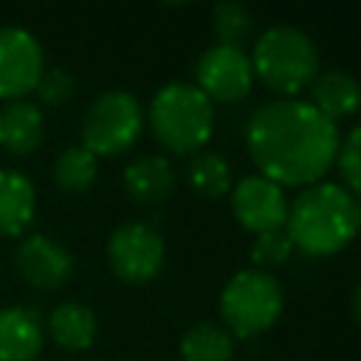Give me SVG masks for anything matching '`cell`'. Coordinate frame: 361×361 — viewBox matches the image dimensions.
I'll return each instance as SVG.
<instances>
[{
  "label": "cell",
  "mask_w": 361,
  "mask_h": 361,
  "mask_svg": "<svg viewBox=\"0 0 361 361\" xmlns=\"http://www.w3.org/2000/svg\"><path fill=\"white\" fill-rule=\"evenodd\" d=\"M245 144L262 178L279 186H310L333 166L338 130L305 99H274L251 113Z\"/></svg>",
  "instance_id": "cell-1"
},
{
  "label": "cell",
  "mask_w": 361,
  "mask_h": 361,
  "mask_svg": "<svg viewBox=\"0 0 361 361\" xmlns=\"http://www.w3.org/2000/svg\"><path fill=\"white\" fill-rule=\"evenodd\" d=\"M285 231L310 257L336 254L358 234V200L338 183H310L288 206Z\"/></svg>",
  "instance_id": "cell-2"
},
{
  "label": "cell",
  "mask_w": 361,
  "mask_h": 361,
  "mask_svg": "<svg viewBox=\"0 0 361 361\" xmlns=\"http://www.w3.org/2000/svg\"><path fill=\"white\" fill-rule=\"evenodd\" d=\"M149 127L169 152H197L214 127L212 99L189 82L164 85L149 104Z\"/></svg>",
  "instance_id": "cell-3"
},
{
  "label": "cell",
  "mask_w": 361,
  "mask_h": 361,
  "mask_svg": "<svg viewBox=\"0 0 361 361\" xmlns=\"http://www.w3.org/2000/svg\"><path fill=\"white\" fill-rule=\"evenodd\" d=\"M254 73L285 99L310 87L319 68V54L313 39L293 25H271L259 34L251 54Z\"/></svg>",
  "instance_id": "cell-4"
},
{
  "label": "cell",
  "mask_w": 361,
  "mask_h": 361,
  "mask_svg": "<svg viewBox=\"0 0 361 361\" xmlns=\"http://www.w3.org/2000/svg\"><path fill=\"white\" fill-rule=\"evenodd\" d=\"M285 296L276 276L268 271H237L220 293V316L226 330L237 338H254L265 333L282 313Z\"/></svg>",
  "instance_id": "cell-5"
},
{
  "label": "cell",
  "mask_w": 361,
  "mask_h": 361,
  "mask_svg": "<svg viewBox=\"0 0 361 361\" xmlns=\"http://www.w3.org/2000/svg\"><path fill=\"white\" fill-rule=\"evenodd\" d=\"M144 127V110L127 90L102 93L85 113L82 147L93 155H118L135 144Z\"/></svg>",
  "instance_id": "cell-6"
},
{
  "label": "cell",
  "mask_w": 361,
  "mask_h": 361,
  "mask_svg": "<svg viewBox=\"0 0 361 361\" xmlns=\"http://www.w3.org/2000/svg\"><path fill=\"white\" fill-rule=\"evenodd\" d=\"M107 262L118 279L141 285L164 265V237L149 223H121L107 240Z\"/></svg>",
  "instance_id": "cell-7"
},
{
  "label": "cell",
  "mask_w": 361,
  "mask_h": 361,
  "mask_svg": "<svg viewBox=\"0 0 361 361\" xmlns=\"http://www.w3.org/2000/svg\"><path fill=\"white\" fill-rule=\"evenodd\" d=\"M197 87L217 102H237L251 90V56L240 45H212L195 62Z\"/></svg>",
  "instance_id": "cell-8"
},
{
  "label": "cell",
  "mask_w": 361,
  "mask_h": 361,
  "mask_svg": "<svg viewBox=\"0 0 361 361\" xmlns=\"http://www.w3.org/2000/svg\"><path fill=\"white\" fill-rule=\"evenodd\" d=\"M231 209L243 228L262 234L282 228L288 220V200L279 183L262 175H245L231 189Z\"/></svg>",
  "instance_id": "cell-9"
},
{
  "label": "cell",
  "mask_w": 361,
  "mask_h": 361,
  "mask_svg": "<svg viewBox=\"0 0 361 361\" xmlns=\"http://www.w3.org/2000/svg\"><path fill=\"white\" fill-rule=\"evenodd\" d=\"M42 71L45 68L39 42L23 28H0V96L17 99L34 90Z\"/></svg>",
  "instance_id": "cell-10"
},
{
  "label": "cell",
  "mask_w": 361,
  "mask_h": 361,
  "mask_svg": "<svg viewBox=\"0 0 361 361\" xmlns=\"http://www.w3.org/2000/svg\"><path fill=\"white\" fill-rule=\"evenodd\" d=\"M17 271L23 274V279L34 288H59L73 268V259L68 254L65 245H59L56 240L45 237V234H34L28 237L17 254H14Z\"/></svg>",
  "instance_id": "cell-11"
},
{
  "label": "cell",
  "mask_w": 361,
  "mask_h": 361,
  "mask_svg": "<svg viewBox=\"0 0 361 361\" xmlns=\"http://www.w3.org/2000/svg\"><path fill=\"white\" fill-rule=\"evenodd\" d=\"M310 104L330 121L353 116L361 107V85L347 71H338V68L322 71L310 82Z\"/></svg>",
  "instance_id": "cell-12"
},
{
  "label": "cell",
  "mask_w": 361,
  "mask_h": 361,
  "mask_svg": "<svg viewBox=\"0 0 361 361\" xmlns=\"http://www.w3.org/2000/svg\"><path fill=\"white\" fill-rule=\"evenodd\" d=\"M42 350V327L28 307L0 310V361H34Z\"/></svg>",
  "instance_id": "cell-13"
},
{
  "label": "cell",
  "mask_w": 361,
  "mask_h": 361,
  "mask_svg": "<svg viewBox=\"0 0 361 361\" xmlns=\"http://www.w3.org/2000/svg\"><path fill=\"white\" fill-rule=\"evenodd\" d=\"M175 186V166L164 155H141L124 169V189L135 203H161Z\"/></svg>",
  "instance_id": "cell-14"
},
{
  "label": "cell",
  "mask_w": 361,
  "mask_h": 361,
  "mask_svg": "<svg viewBox=\"0 0 361 361\" xmlns=\"http://www.w3.org/2000/svg\"><path fill=\"white\" fill-rule=\"evenodd\" d=\"M42 113L31 102H8L0 110V147L14 155H25L42 141Z\"/></svg>",
  "instance_id": "cell-15"
},
{
  "label": "cell",
  "mask_w": 361,
  "mask_h": 361,
  "mask_svg": "<svg viewBox=\"0 0 361 361\" xmlns=\"http://www.w3.org/2000/svg\"><path fill=\"white\" fill-rule=\"evenodd\" d=\"M37 195L23 172L0 169V234L14 237L34 220Z\"/></svg>",
  "instance_id": "cell-16"
},
{
  "label": "cell",
  "mask_w": 361,
  "mask_h": 361,
  "mask_svg": "<svg viewBox=\"0 0 361 361\" xmlns=\"http://www.w3.org/2000/svg\"><path fill=\"white\" fill-rule=\"evenodd\" d=\"M51 338L65 350H85L96 338V316L87 305L65 302L48 316Z\"/></svg>",
  "instance_id": "cell-17"
},
{
  "label": "cell",
  "mask_w": 361,
  "mask_h": 361,
  "mask_svg": "<svg viewBox=\"0 0 361 361\" xmlns=\"http://www.w3.org/2000/svg\"><path fill=\"white\" fill-rule=\"evenodd\" d=\"M183 361H228L234 355V336L212 322L192 324L180 338Z\"/></svg>",
  "instance_id": "cell-18"
},
{
  "label": "cell",
  "mask_w": 361,
  "mask_h": 361,
  "mask_svg": "<svg viewBox=\"0 0 361 361\" xmlns=\"http://www.w3.org/2000/svg\"><path fill=\"white\" fill-rule=\"evenodd\" d=\"M189 186L203 197H220L231 186V166L220 152L197 149L186 166Z\"/></svg>",
  "instance_id": "cell-19"
},
{
  "label": "cell",
  "mask_w": 361,
  "mask_h": 361,
  "mask_svg": "<svg viewBox=\"0 0 361 361\" xmlns=\"http://www.w3.org/2000/svg\"><path fill=\"white\" fill-rule=\"evenodd\" d=\"M99 161L85 147H68L54 161V180L68 192H85L96 180Z\"/></svg>",
  "instance_id": "cell-20"
},
{
  "label": "cell",
  "mask_w": 361,
  "mask_h": 361,
  "mask_svg": "<svg viewBox=\"0 0 361 361\" xmlns=\"http://www.w3.org/2000/svg\"><path fill=\"white\" fill-rule=\"evenodd\" d=\"M212 28L220 45H240L254 28V14L243 3H217L212 11Z\"/></svg>",
  "instance_id": "cell-21"
},
{
  "label": "cell",
  "mask_w": 361,
  "mask_h": 361,
  "mask_svg": "<svg viewBox=\"0 0 361 361\" xmlns=\"http://www.w3.org/2000/svg\"><path fill=\"white\" fill-rule=\"evenodd\" d=\"M336 158H338V172H341V180L347 183V192L361 200V124H355L347 133Z\"/></svg>",
  "instance_id": "cell-22"
},
{
  "label": "cell",
  "mask_w": 361,
  "mask_h": 361,
  "mask_svg": "<svg viewBox=\"0 0 361 361\" xmlns=\"http://www.w3.org/2000/svg\"><path fill=\"white\" fill-rule=\"evenodd\" d=\"M293 251V243L288 237L285 228H274V231H262L257 234L254 245H251V259L262 268H274V265H282Z\"/></svg>",
  "instance_id": "cell-23"
},
{
  "label": "cell",
  "mask_w": 361,
  "mask_h": 361,
  "mask_svg": "<svg viewBox=\"0 0 361 361\" xmlns=\"http://www.w3.org/2000/svg\"><path fill=\"white\" fill-rule=\"evenodd\" d=\"M34 90L39 93L42 102H48V104H62V102H68L71 93H73V76H71L65 68L42 71V76H39V82H37Z\"/></svg>",
  "instance_id": "cell-24"
},
{
  "label": "cell",
  "mask_w": 361,
  "mask_h": 361,
  "mask_svg": "<svg viewBox=\"0 0 361 361\" xmlns=\"http://www.w3.org/2000/svg\"><path fill=\"white\" fill-rule=\"evenodd\" d=\"M350 313H353V319L361 324V282L355 285V290H353V299H350Z\"/></svg>",
  "instance_id": "cell-25"
},
{
  "label": "cell",
  "mask_w": 361,
  "mask_h": 361,
  "mask_svg": "<svg viewBox=\"0 0 361 361\" xmlns=\"http://www.w3.org/2000/svg\"><path fill=\"white\" fill-rule=\"evenodd\" d=\"M358 228H361V203H358Z\"/></svg>",
  "instance_id": "cell-26"
}]
</instances>
